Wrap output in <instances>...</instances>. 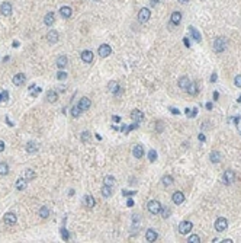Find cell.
I'll use <instances>...</instances> for the list:
<instances>
[{"label": "cell", "instance_id": "6da1fadb", "mask_svg": "<svg viewBox=\"0 0 241 243\" xmlns=\"http://www.w3.org/2000/svg\"><path fill=\"white\" fill-rule=\"evenodd\" d=\"M225 47H227V41H225V38H217L215 41H213V51L215 53H222L224 50H225Z\"/></svg>", "mask_w": 241, "mask_h": 243}, {"label": "cell", "instance_id": "7a4b0ae2", "mask_svg": "<svg viewBox=\"0 0 241 243\" xmlns=\"http://www.w3.org/2000/svg\"><path fill=\"white\" fill-rule=\"evenodd\" d=\"M148 211H150L151 214H158L161 211V204L156 200L150 201V202H148Z\"/></svg>", "mask_w": 241, "mask_h": 243}, {"label": "cell", "instance_id": "3957f363", "mask_svg": "<svg viewBox=\"0 0 241 243\" xmlns=\"http://www.w3.org/2000/svg\"><path fill=\"white\" fill-rule=\"evenodd\" d=\"M227 227H228V221L224 219V217H219V219L215 221V230H217V232H219V233H221V232H224V230L227 229Z\"/></svg>", "mask_w": 241, "mask_h": 243}, {"label": "cell", "instance_id": "277c9868", "mask_svg": "<svg viewBox=\"0 0 241 243\" xmlns=\"http://www.w3.org/2000/svg\"><path fill=\"white\" fill-rule=\"evenodd\" d=\"M193 229V224L190 223V221H182L179 224V232L182 234H187L190 233V230Z\"/></svg>", "mask_w": 241, "mask_h": 243}, {"label": "cell", "instance_id": "5b68a950", "mask_svg": "<svg viewBox=\"0 0 241 243\" xmlns=\"http://www.w3.org/2000/svg\"><path fill=\"white\" fill-rule=\"evenodd\" d=\"M150 16H151V12H150V9H147V7H142V9L138 12V19H140V22H147V20L150 19Z\"/></svg>", "mask_w": 241, "mask_h": 243}, {"label": "cell", "instance_id": "8992f818", "mask_svg": "<svg viewBox=\"0 0 241 243\" xmlns=\"http://www.w3.org/2000/svg\"><path fill=\"white\" fill-rule=\"evenodd\" d=\"M131 118H132V121L135 124H140L142 119H144V112H141L140 109H134L131 112Z\"/></svg>", "mask_w": 241, "mask_h": 243}, {"label": "cell", "instance_id": "52a82bcc", "mask_svg": "<svg viewBox=\"0 0 241 243\" xmlns=\"http://www.w3.org/2000/svg\"><path fill=\"white\" fill-rule=\"evenodd\" d=\"M234 181H235V173H234V170H225V173H224V182H225L227 185H231Z\"/></svg>", "mask_w": 241, "mask_h": 243}, {"label": "cell", "instance_id": "ba28073f", "mask_svg": "<svg viewBox=\"0 0 241 243\" xmlns=\"http://www.w3.org/2000/svg\"><path fill=\"white\" fill-rule=\"evenodd\" d=\"M0 13L3 15V16H10L12 15V5H10L9 2H5L3 5L0 6Z\"/></svg>", "mask_w": 241, "mask_h": 243}, {"label": "cell", "instance_id": "9c48e42d", "mask_svg": "<svg viewBox=\"0 0 241 243\" xmlns=\"http://www.w3.org/2000/svg\"><path fill=\"white\" fill-rule=\"evenodd\" d=\"M145 239H147V242H150V243H153V242H156L157 239H158V234H157V232L156 230H153V229H148L145 232Z\"/></svg>", "mask_w": 241, "mask_h": 243}, {"label": "cell", "instance_id": "30bf717a", "mask_svg": "<svg viewBox=\"0 0 241 243\" xmlns=\"http://www.w3.org/2000/svg\"><path fill=\"white\" fill-rule=\"evenodd\" d=\"M110 53H112V48L109 47L108 44H102V45L99 47V55L100 57H108Z\"/></svg>", "mask_w": 241, "mask_h": 243}, {"label": "cell", "instance_id": "8fae6325", "mask_svg": "<svg viewBox=\"0 0 241 243\" xmlns=\"http://www.w3.org/2000/svg\"><path fill=\"white\" fill-rule=\"evenodd\" d=\"M58 32L57 31H49V32L47 33V41L49 44H57L58 42Z\"/></svg>", "mask_w": 241, "mask_h": 243}, {"label": "cell", "instance_id": "7c38bea8", "mask_svg": "<svg viewBox=\"0 0 241 243\" xmlns=\"http://www.w3.org/2000/svg\"><path fill=\"white\" fill-rule=\"evenodd\" d=\"M81 60H83L86 64H90V63L93 61V53L89 51V50H84V51L81 53Z\"/></svg>", "mask_w": 241, "mask_h": 243}, {"label": "cell", "instance_id": "4fadbf2b", "mask_svg": "<svg viewBox=\"0 0 241 243\" xmlns=\"http://www.w3.org/2000/svg\"><path fill=\"white\" fill-rule=\"evenodd\" d=\"M16 221H18V217H16V214H13V213H7V214H5V223L6 224L13 226V224H16Z\"/></svg>", "mask_w": 241, "mask_h": 243}, {"label": "cell", "instance_id": "5bb4252c", "mask_svg": "<svg viewBox=\"0 0 241 243\" xmlns=\"http://www.w3.org/2000/svg\"><path fill=\"white\" fill-rule=\"evenodd\" d=\"M25 80H26V77H25L24 73H18V74H15V77H13V85L22 86L25 83Z\"/></svg>", "mask_w": 241, "mask_h": 243}, {"label": "cell", "instance_id": "9a60e30c", "mask_svg": "<svg viewBox=\"0 0 241 243\" xmlns=\"http://www.w3.org/2000/svg\"><path fill=\"white\" fill-rule=\"evenodd\" d=\"M132 154H134V157L141 159L142 156H144V147H142L141 144H137V146L132 148Z\"/></svg>", "mask_w": 241, "mask_h": 243}, {"label": "cell", "instance_id": "2e32d148", "mask_svg": "<svg viewBox=\"0 0 241 243\" xmlns=\"http://www.w3.org/2000/svg\"><path fill=\"white\" fill-rule=\"evenodd\" d=\"M90 105H92V102H90L89 98H81L80 102H79V106H80L81 111H87L90 108Z\"/></svg>", "mask_w": 241, "mask_h": 243}, {"label": "cell", "instance_id": "e0dca14e", "mask_svg": "<svg viewBox=\"0 0 241 243\" xmlns=\"http://www.w3.org/2000/svg\"><path fill=\"white\" fill-rule=\"evenodd\" d=\"M184 201V195L183 192H180V191H177V192H174L173 194V202H174L176 205H180L182 202Z\"/></svg>", "mask_w": 241, "mask_h": 243}, {"label": "cell", "instance_id": "ac0fdd59", "mask_svg": "<svg viewBox=\"0 0 241 243\" xmlns=\"http://www.w3.org/2000/svg\"><path fill=\"white\" fill-rule=\"evenodd\" d=\"M189 31H190V35H192V38L196 41V42H200L202 41V37H200V33H199V31L195 26H190L189 28Z\"/></svg>", "mask_w": 241, "mask_h": 243}, {"label": "cell", "instance_id": "d6986e66", "mask_svg": "<svg viewBox=\"0 0 241 243\" xmlns=\"http://www.w3.org/2000/svg\"><path fill=\"white\" fill-rule=\"evenodd\" d=\"M71 13H73V9H71L70 6H62L61 9H60V15H61L62 18H70Z\"/></svg>", "mask_w": 241, "mask_h": 243}, {"label": "cell", "instance_id": "ffe728a7", "mask_svg": "<svg viewBox=\"0 0 241 243\" xmlns=\"http://www.w3.org/2000/svg\"><path fill=\"white\" fill-rule=\"evenodd\" d=\"M55 64H57L58 68H64V67H67V64H68V60H67L66 55H60V57L57 58Z\"/></svg>", "mask_w": 241, "mask_h": 243}, {"label": "cell", "instance_id": "44dd1931", "mask_svg": "<svg viewBox=\"0 0 241 243\" xmlns=\"http://www.w3.org/2000/svg\"><path fill=\"white\" fill-rule=\"evenodd\" d=\"M54 20H55V15L52 13V12H49V13L45 15V18H44V24L48 25V26H51V25L54 24Z\"/></svg>", "mask_w": 241, "mask_h": 243}, {"label": "cell", "instance_id": "7402d4cb", "mask_svg": "<svg viewBox=\"0 0 241 243\" xmlns=\"http://www.w3.org/2000/svg\"><path fill=\"white\" fill-rule=\"evenodd\" d=\"M170 19H171V24L173 25H179L180 20H182V13H180V12H173Z\"/></svg>", "mask_w": 241, "mask_h": 243}, {"label": "cell", "instance_id": "603a6c76", "mask_svg": "<svg viewBox=\"0 0 241 243\" xmlns=\"http://www.w3.org/2000/svg\"><path fill=\"white\" fill-rule=\"evenodd\" d=\"M189 85H190L189 77L183 76V77H182V79L179 80V87H180V89H187V87H189Z\"/></svg>", "mask_w": 241, "mask_h": 243}, {"label": "cell", "instance_id": "cb8c5ba5", "mask_svg": "<svg viewBox=\"0 0 241 243\" xmlns=\"http://www.w3.org/2000/svg\"><path fill=\"white\" fill-rule=\"evenodd\" d=\"M26 152L28 153H37L38 152V144L35 143V141H29L26 144Z\"/></svg>", "mask_w": 241, "mask_h": 243}, {"label": "cell", "instance_id": "d4e9b609", "mask_svg": "<svg viewBox=\"0 0 241 243\" xmlns=\"http://www.w3.org/2000/svg\"><path fill=\"white\" fill-rule=\"evenodd\" d=\"M108 89H109V92H112V93H116V92H118L119 89H121V86H119L115 80H112V82H109Z\"/></svg>", "mask_w": 241, "mask_h": 243}, {"label": "cell", "instance_id": "484cf974", "mask_svg": "<svg viewBox=\"0 0 241 243\" xmlns=\"http://www.w3.org/2000/svg\"><path fill=\"white\" fill-rule=\"evenodd\" d=\"M57 99H58L57 92H54V91H48L47 92V100L48 102H57Z\"/></svg>", "mask_w": 241, "mask_h": 243}, {"label": "cell", "instance_id": "4316f807", "mask_svg": "<svg viewBox=\"0 0 241 243\" xmlns=\"http://www.w3.org/2000/svg\"><path fill=\"white\" fill-rule=\"evenodd\" d=\"M26 183H28V181H26V179H24V178L18 179V181H16V189L24 191L25 188H26Z\"/></svg>", "mask_w": 241, "mask_h": 243}, {"label": "cell", "instance_id": "83f0119b", "mask_svg": "<svg viewBox=\"0 0 241 243\" xmlns=\"http://www.w3.org/2000/svg\"><path fill=\"white\" fill-rule=\"evenodd\" d=\"M209 157H211V162H212V163H219V162H221V153H219V152H212Z\"/></svg>", "mask_w": 241, "mask_h": 243}, {"label": "cell", "instance_id": "f1b7e54d", "mask_svg": "<svg viewBox=\"0 0 241 243\" xmlns=\"http://www.w3.org/2000/svg\"><path fill=\"white\" fill-rule=\"evenodd\" d=\"M39 217H42V219H48L49 217V210H48V207H41L39 208Z\"/></svg>", "mask_w": 241, "mask_h": 243}, {"label": "cell", "instance_id": "f546056e", "mask_svg": "<svg viewBox=\"0 0 241 243\" xmlns=\"http://www.w3.org/2000/svg\"><path fill=\"white\" fill-rule=\"evenodd\" d=\"M84 202H86V205H87V207H89V208H92V207H95V198H93V197L92 195H86L84 197Z\"/></svg>", "mask_w": 241, "mask_h": 243}, {"label": "cell", "instance_id": "4dcf8cb0", "mask_svg": "<svg viewBox=\"0 0 241 243\" xmlns=\"http://www.w3.org/2000/svg\"><path fill=\"white\" fill-rule=\"evenodd\" d=\"M102 195L105 197V198H108V197L112 195V186H108L105 185L103 188H102Z\"/></svg>", "mask_w": 241, "mask_h": 243}, {"label": "cell", "instance_id": "1f68e13d", "mask_svg": "<svg viewBox=\"0 0 241 243\" xmlns=\"http://www.w3.org/2000/svg\"><path fill=\"white\" fill-rule=\"evenodd\" d=\"M25 179H26L28 182L33 181V179H35V172H33L32 169H28V170L25 172Z\"/></svg>", "mask_w": 241, "mask_h": 243}, {"label": "cell", "instance_id": "d6a6232c", "mask_svg": "<svg viewBox=\"0 0 241 243\" xmlns=\"http://www.w3.org/2000/svg\"><path fill=\"white\" fill-rule=\"evenodd\" d=\"M161 182H163V185L164 186H170L171 183H173V178H171L170 175H166V176H163Z\"/></svg>", "mask_w": 241, "mask_h": 243}, {"label": "cell", "instance_id": "836d02e7", "mask_svg": "<svg viewBox=\"0 0 241 243\" xmlns=\"http://www.w3.org/2000/svg\"><path fill=\"white\" fill-rule=\"evenodd\" d=\"M186 91L189 92L190 95H196V93H198V86H196V83H190L189 87H187Z\"/></svg>", "mask_w": 241, "mask_h": 243}, {"label": "cell", "instance_id": "e575fe53", "mask_svg": "<svg viewBox=\"0 0 241 243\" xmlns=\"http://www.w3.org/2000/svg\"><path fill=\"white\" fill-rule=\"evenodd\" d=\"M7 173H9L7 163H0V175H7Z\"/></svg>", "mask_w": 241, "mask_h": 243}, {"label": "cell", "instance_id": "d590c367", "mask_svg": "<svg viewBox=\"0 0 241 243\" xmlns=\"http://www.w3.org/2000/svg\"><path fill=\"white\" fill-rule=\"evenodd\" d=\"M115 178L114 176H106L105 178V185H108V186H114L115 185Z\"/></svg>", "mask_w": 241, "mask_h": 243}, {"label": "cell", "instance_id": "8d00e7d4", "mask_svg": "<svg viewBox=\"0 0 241 243\" xmlns=\"http://www.w3.org/2000/svg\"><path fill=\"white\" fill-rule=\"evenodd\" d=\"M41 91H42V89H41V87H37L35 85L31 86V95H32V96L39 95V93H41Z\"/></svg>", "mask_w": 241, "mask_h": 243}, {"label": "cell", "instance_id": "74e56055", "mask_svg": "<svg viewBox=\"0 0 241 243\" xmlns=\"http://www.w3.org/2000/svg\"><path fill=\"white\" fill-rule=\"evenodd\" d=\"M80 114H81V109H80V106H79V105L71 108V115H73V117H76V118H77Z\"/></svg>", "mask_w": 241, "mask_h": 243}, {"label": "cell", "instance_id": "f35d334b", "mask_svg": "<svg viewBox=\"0 0 241 243\" xmlns=\"http://www.w3.org/2000/svg\"><path fill=\"white\" fill-rule=\"evenodd\" d=\"M81 141H83V143H89L90 141V133L89 131H83V133H81Z\"/></svg>", "mask_w": 241, "mask_h": 243}, {"label": "cell", "instance_id": "ab89813d", "mask_svg": "<svg viewBox=\"0 0 241 243\" xmlns=\"http://www.w3.org/2000/svg\"><path fill=\"white\" fill-rule=\"evenodd\" d=\"M187 242L189 243H199L200 242V237H199L198 234H192V236L187 239Z\"/></svg>", "mask_w": 241, "mask_h": 243}, {"label": "cell", "instance_id": "60d3db41", "mask_svg": "<svg viewBox=\"0 0 241 243\" xmlns=\"http://www.w3.org/2000/svg\"><path fill=\"white\" fill-rule=\"evenodd\" d=\"M148 159H150V162H154L157 159V153L156 150H150V153H148Z\"/></svg>", "mask_w": 241, "mask_h": 243}, {"label": "cell", "instance_id": "b9f144b4", "mask_svg": "<svg viewBox=\"0 0 241 243\" xmlns=\"http://www.w3.org/2000/svg\"><path fill=\"white\" fill-rule=\"evenodd\" d=\"M61 236H62V239H64V240H68V239H70V233H68V232H67V229H64V227L61 229Z\"/></svg>", "mask_w": 241, "mask_h": 243}, {"label": "cell", "instance_id": "7bdbcfd3", "mask_svg": "<svg viewBox=\"0 0 241 243\" xmlns=\"http://www.w3.org/2000/svg\"><path fill=\"white\" fill-rule=\"evenodd\" d=\"M234 85H235L237 87H241V74H238V76L234 79Z\"/></svg>", "mask_w": 241, "mask_h": 243}, {"label": "cell", "instance_id": "ee69618b", "mask_svg": "<svg viewBox=\"0 0 241 243\" xmlns=\"http://www.w3.org/2000/svg\"><path fill=\"white\" fill-rule=\"evenodd\" d=\"M66 77H67V73H64V72H58L57 73V79H58V80H64Z\"/></svg>", "mask_w": 241, "mask_h": 243}, {"label": "cell", "instance_id": "f6af8a7d", "mask_svg": "<svg viewBox=\"0 0 241 243\" xmlns=\"http://www.w3.org/2000/svg\"><path fill=\"white\" fill-rule=\"evenodd\" d=\"M122 194H123V195H135L137 192H135V191H132V192H129V191H123Z\"/></svg>", "mask_w": 241, "mask_h": 243}, {"label": "cell", "instance_id": "bcb514c9", "mask_svg": "<svg viewBox=\"0 0 241 243\" xmlns=\"http://www.w3.org/2000/svg\"><path fill=\"white\" fill-rule=\"evenodd\" d=\"M169 215H170V210H164V211H163V217H164V219H167Z\"/></svg>", "mask_w": 241, "mask_h": 243}, {"label": "cell", "instance_id": "7dc6e473", "mask_svg": "<svg viewBox=\"0 0 241 243\" xmlns=\"http://www.w3.org/2000/svg\"><path fill=\"white\" fill-rule=\"evenodd\" d=\"M2 96H3V100H7V99H9V93H7V92H3V93H2Z\"/></svg>", "mask_w": 241, "mask_h": 243}, {"label": "cell", "instance_id": "c3c4849f", "mask_svg": "<svg viewBox=\"0 0 241 243\" xmlns=\"http://www.w3.org/2000/svg\"><path fill=\"white\" fill-rule=\"evenodd\" d=\"M3 150H5V143H3V141L0 140V153L3 152Z\"/></svg>", "mask_w": 241, "mask_h": 243}, {"label": "cell", "instance_id": "681fc988", "mask_svg": "<svg viewBox=\"0 0 241 243\" xmlns=\"http://www.w3.org/2000/svg\"><path fill=\"white\" fill-rule=\"evenodd\" d=\"M127 205H128V207H132V205H134V201H132V200H128Z\"/></svg>", "mask_w": 241, "mask_h": 243}, {"label": "cell", "instance_id": "f907efd6", "mask_svg": "<svg viewBox=\"0 0 241 243\" xmlns=\"http://www.w3.org/2000/svg\"><path fill=\"white\" fill-rule=\"evenodd\" d=\"M211 82H217V74H215V73H213L212 77H211Z\"/></svg>", "mask_w": 241, "mask_h": 243}, {"label": "cell", "instance_id": "816d5d0a", "mask_svg": "<svg viewBox=\"0 0 241 243\" xmlns=\"http://www.w3.org/2000/svg\"><path fill=\"white\" fill-rule=\"evenodd\" d=\"M170 109H171V112H173V114H174V115H177V114H179V111L176 109V108H170Z\"/></svg>", "mask_w": 241, "mask_h": 243}, {"label": "cell", "instance_id": "f5cc1de1", "mask_svg": "<svg viewBox=\"0 0 241 243\" xmlns=\"http://www.w3.org/2000/svg\"><path fill=\"white\" fill-rule=\"evenodd\" d=\"M183 41H184V45H186V47H189V39H187V38H184Z\"/></svg>", "mask_w": 241, "mask_h": 243}, {"label": "cell", "instance_id": "db71d44e", "mask_svg": "<svg viewBox=\"0 0 241 243\" xmlns=\"http://www.w3.org/2000/svg\"><path fill=\"white\" fill-rule=\"evenodd\" d=\"M199 140H200V141H205V135H203V134H200V135H199Z\"/></svg>", "mask_w": 241, "mask_h": 243}, {"label": "cell", "instance_id": "11a10c76", "mask_svg": "<svg viewBox=\"0 0 241 243\" xmlns=\"http://www.w3.org/2000/svg\"><path fill=\"white\" fill-rule=\"evenodd\" d=\"M114 121H115V122H119V121H121V118H119V117H114Z\"/></svg>", "mask_w": 241, "mask_h": 243}, {"label": "cell", "instance_id": "9f6ffc18", "mask_svg": "<svg viewBox=\"0 0 241 243\" xmlns=\"http://www.w3.org/2000/svg\"><path fill=\"white\" fill-rule=\"evenodd\" d=\"M206 108H208V109H212V104H211V102H209V104H206Z\"/></svg>", "mask_w": 241, "mask_h": 243}, {"label": "cell", "instance_id": "6f0895ef", "mask_svg": "<svg viewBox=\"0 0 241 243\" xmlns=\"http://www.w3.org/2000/svg\"><path fill=\"white\" fill-rule=\"evenodd\" d=\"M222 242H227V243H232L231 239H225V240H222Z\"/></svg>", "mask_w": 241, "mask_h": 243}, {"label": "cell", "instance_id": "680465c9", "mask_svg": "<svg viewBox=\"0 0 241 243\" xmlns=\"http://www.w3.org/2000/svg\"><path fill=\"white\" fill-rule=\"evenodd\" d=\"M158 3V0H151V5H157Z\"/></svg>", "mask_w": 241, "mask_h": 243}, {"label": "cell", "instance_id": "91938a15", "mask_svg": "<svg viewBox=\"0 0 241 243\" xmlns=\"http://www.w3.org/2000/svg\"><path fill=\"white\" fill-rule=\"evenodd\" d=\"M180 3H187V2H189V0H179Z\"/></svg>", "mask_w": 241, "mask_h": 243}, {"label": "cell", "instance_id": "94428289", "mask_svg": "<svg viewBox=\"0 0 241 243\" xmlns=\"http://www.w3.org/2000/svg\"><path fill=\"white\" fill-rule=\"evenodd\" d=\"M2 100H3V96H2V93H0V102H2Z\"/></svg>", "mask_w": 241, "mask_h": 243}]
</instances>
